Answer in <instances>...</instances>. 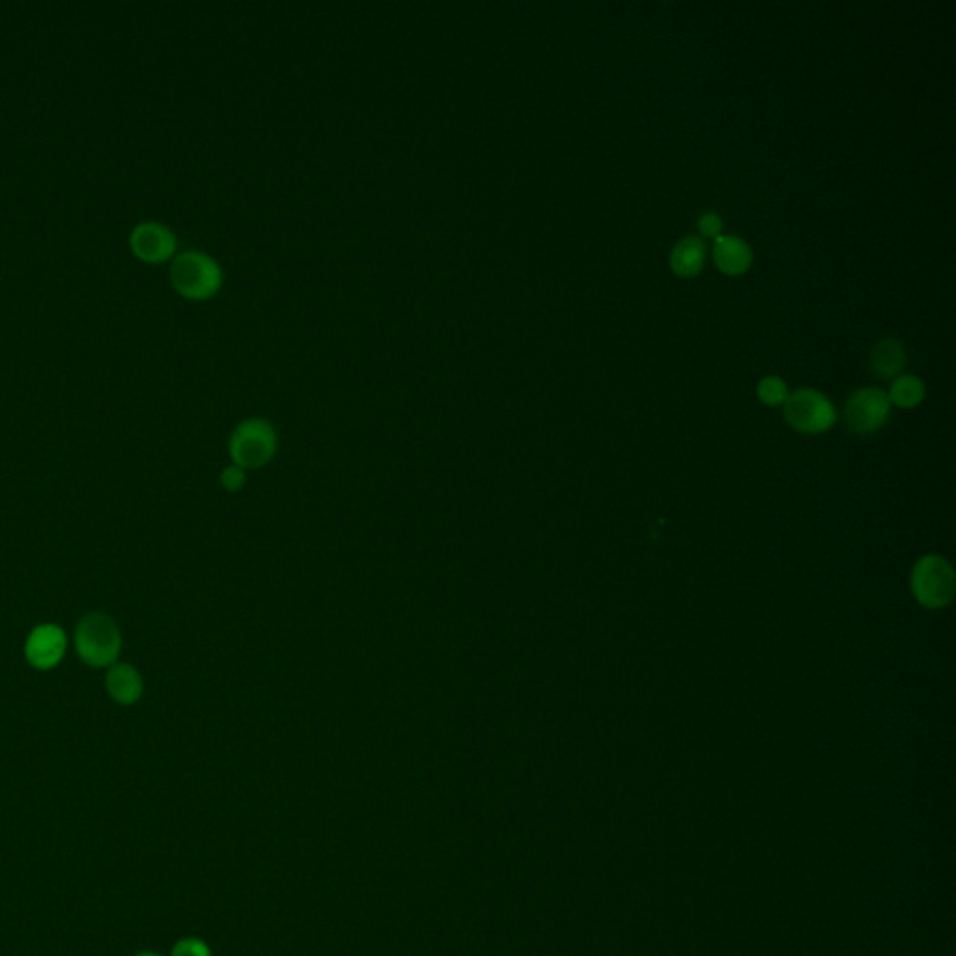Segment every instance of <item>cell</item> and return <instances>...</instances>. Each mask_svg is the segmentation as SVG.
<instances>
[{
	"label": "cell",
	"mask_w": 956,
	"mask_h": 956,
	"mask_svg": "<svg viewBox=\"0 0 956 956\" xmlns=\"http://www.w3.org/2000/svg\"><path fill=\"white\" fill-rule=\"evenodd\" d=\"M170 279L183 298L206 300L221 288L222 269L209 254L185 251L172 262Z\"/></svg>",
	"instance_id": "3957f363"
},
{
	"label": "cell",
	"mask_w": 956,
	"mask_h": 956,
	"mask_svg": "<svg viewBox=\"0 0 956 956\" xmlns=\"http://www.w3.org/2000/svg\"><path fill=\"white\" fill-rule=\"evenodd\" d=\"M788 385L785 379L779 376H766L757 385V397L762 403H766L770 408H777L787 402Z\"/></svg>",
	"instance_id": "5bb4252c"
},
{
	"label": "cell",
	"mask_w": 956,
	"mask_h": 956,
	"mask_svg": "<svg viewBox=\"0 0 956 956\" xmlns=\"http://www.w3.org/2000/svg\"><path fill=\"white\" fill-rule=\"evenodd\" d=\"M697 228H699V232L704 235V238H719L723 235V219L717 214H703L699 217V221H697Z\"/></svg>",
	"instance_id": "2e32d148"
},
{
	"label": "cell",
	"mask_w": 956,
	"mask_h": 956,
	"mask_svg": "<svg viewBox=\"0 0 956 956\" xmlns=\"http://www.w3.org/2000/svg\"><path fill=\"white\" fill-rule=\"evenodd\" d=\"M906 366L905 344L887 337L874 344L871 352V371L879 379H895Z\"/></svg>",
	"instance_id": "7c38bea8"
},
{
	"label": "cell",
	"mask_w": 956,
	"mask_h": 956,
	"mask_svg": "<svg viewBox=\"0 0 956 956\" xmlns=\"http://www.w3.org/2000/svg\"><path fill=\"white\" fill-rule=\"evenodd\" d=\"M955 570L942 555H924L911 568V594L924 609L947 607L955 598Z\"/></svg>",
	"instance_id": "7a4b0ae2"
},
{
	"label": "cell",
	"mask_w": 956,
	"mask_h": 956,
	"mask_svg": "<svg viewBox=\"0 0 956 956\" xmlns=\"http://www.w3.org/2000/svg\"><path fill=\"white\" fill-rule=\"evenodd\" d=\"M714 262L729 277L748 274L753 264V249L738 235H719L714 243Z\"/></svg>",
	"instance_id": "30bf717a"
},
{
	"label": "cell",
	"mask_w": 956,
	"mask_h": 956,
	"mask_svg": "<svg viewBox=\"0 0 956 956\" xmlns=\"http://www.w3.org/2000/svg\"><path fill=\"white\" fill-rule=\"evenodd\" d=\"M135 956H164V955H159V953H154V951H144V953H138V955H135Z\"/></svg>",
	"instance_id": "e0dca14e"
},
{
	"label": "cell",
	"mask_w": 956,
	"mask_h": 956,
	"mask_svg": "<svg viewBox=\"0 0 956 956\" xmlns=\"http://www.w3.org/2000/svg\"><path fill=\"white\" fill-rule=\"evenodd\" d=\"M70 639L64 628L55 622H41L26 633L23 657L31 669L49 673L64 662Z\"/></svg>",
	"instance_id": "8992f818"
},
{
	"label": "cell",
	"mask_w": 956,
	"mask_h": 956,
	"mask_svg": "<svg viewBox=\"0 0 956 956\" xmlns=\"http://www.w3.org/2000/svg\"><path fill=\"white\" fill-rule=\"evenodd\" d=\"M131 251L144 262H164L177 251V235L161 222L144 221L133 228Z\"/></svg>",
	"instance_id": "52a82bcc"
},
{
	"label": "cell",
	"mask_w": 956,
	"mask_h": 956,
	"mask_svg": "<svg viewBox=\"0 0 956 956\" xmlns=\"http://www.w3.org/2000/svg\"><path fill=\"white\" fill-rule=\"evenodd\" d=\"M783 415L790 428L801 434H824L837 423V411L832 400L811 387L794 390L783 403Z\"/></svg>",
	"instance_id": "277c9868"
},
{
	"label": "cell",
	"mask_w": 956,
	"mask_h": 956,
	"mask_svg": "<svg viewBox=\"0 0 956 956\" xmlns=\"http://www.w3.org/2000/svg\"><path fill=\"white\" fill-rule=\"evenodd\" d=\"M892 416L887 392L879 387H861L846 398L843 421L846 428L858 436H871L884 428Z\"/></svg>",
	"instance_id": "5b68a950"
},
{
	"label": "cell",
	"mask_w": 956,
	"mask_h": 956,
	"mask_svg": "<svg viewBox=\"0 0 956 956\" xmlns=\"http://www.w3.org/2000/svg\"><path fill=\"white\" fill-rule=\"evenodd\" d=\"M704 262H706V245L699 235L682 238L670 251V269L682 279H691L701 274Z\"/></svg>",
	"instance_id": "8fae6325"
},
{
	"label": "cell",
	"mask_w": 956,
	"mask_h": 956,
	"mask_svg": "<svg viewBox=\"0 0 956 956\" xmlns=\"http://www.w3.org/2000/svg\"><path fill=\"white\" fill-rule=\"evenodd\" d=\"M105 691L118 706H133L144 695V678L135 665L117 662L105 670Z\"/></svg>",
	"instance_id": "9c48e42d"
},
{
	"label": "cell",
	"mask_w": 956,
	"mask_h": 956,
	"mask_svg": "<svg viewBox=\"0 0 956 956\" xmlns=\"http://www.w3.org/2000/svg\"><path fill=\"white\" fill-rule=\"evenodd\" d=\"M170 956H214L211 955V949H209V945L201 940V937L190 936L182 937V940H178L172 951H170Z\"/></svg>",
	"instance_id": "9a60e30c"
},
{
	"label": "cell",
	"mask_w": 956,
	"mask_h": 956,
	"mask_svg": "<svg viewBox=\"0 0 956 956\" xmlns=\"http://www.w3.org/2000/svg\"><path fill=\"white\" fill-rule=\"evenodd\" d=\"M124 646L117 620L105 612H88L78 618L73 630V649L90 669H109L120 662Z\"/></svg>",
	"instance_id": "6da1fadb"
},
{
	"label": "cell",
	"mask_w": 956,
	"mask_h": 956,
	"mask_svg": "<svg viewBox=\"0 0 956 956\" xmlns=\"http://www.w3.org/2000/svg\"><path fill=\"white\" fill-rule=\"evenodd\" d=\"M275 447V434L264 421H247L232 436V455L241 463H262Z\"/></svg>",
	"instance_id": "ba28073f"
},
{
	"label": "cell",
	"mask_w": 956,
	"mask_h": 956,
	"mask_svg": "<svg viewBox=\"0 0 956 956\" xmlns=\"http://www.w3.org/2000/svg\"><path fill=\"white\" fill-rule=\"evenodd\" d=\"M927 397V387L923 379L913 376V374H900L893 379L892 389L887 392V398L892 406H897L900 410H913L919 403L923 402Z\"/></svg>",
	"instance_id": "4fadbf2b"
}]
</instances>
